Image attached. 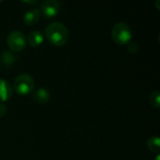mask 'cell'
<instances>
[{
	"instance_id": "1",
	"label": "cell",
	"mask_w": 160,
	"mask_h": 160,
	"mask_svg": "<svg viewBox=\"0 0 160 160\" xmlns=\"http://www.w3.org/2000/svg\"><path fill=\"white\" fill-rule=\"evenodd\" d=\"M45 37L51 44L60 47L68 42L69 32L63 23L53 22L45 28Z\"/></svg>"
},
{
	"instance_id": "2",
	"label": "cell",
	"mask_w": 160,
	"mask_h": 160,
	"mask_svg": "<svg viewBox=\"0 0 160 160\" xmlns=\"http://www.w3.org/2000/svg\"><path fill=\"white\" fill-rule=\"evenodd\" d=\"M112 38L117 45H126L132 38L131 28L124 22H117L112 29Z\"/></svg>"
},
{
	"instance_id": "3",
	"label": "cell",
	"mask_w": 160,
	"mask_h": 160,
	"mask_svg": "<svg viewBox=\"0 0 160 160\" xmlns=\"http://www.w3.org/2000/svg\"><path fill=\"white\" fill-rule=\"evenodd\" d=\"M35 87V81L33 77L27 73L18 75L13 82V88L19 95L25 96L30 94Z\"/></svg>"
},
{
	"instance_id": "4",
	"label": "cell",
	"mask_w": 160,
	"mask_h": 160,
	"mask_svg": "<svg viewBox=\"0 0 160 160\" xmlns=\"http://www.w3.org/2000/svg\"><path fill=\"white\" fill-rule=\"evenodd\" d=\"M7 43L11 51L17 52L24 49L26 45V38L21 31L13 30L8 35Z\"/></svg>"
},
{
	"instance_id": "5",
	"label": "cell",
	"mask_w": 160,
	"mask_h": 160,
	"mask_svg": "<svg viewBox=\"0 0 160 160\" xmlns=\"http://www.w3.org/2000/svg\"><path fill=\"white\" fill-rule=\"evenodd\" d=\"M38 10L46 18L54 17L60 10V3L56 0H44L40 3Z\"/></svg>"
},
{
	"instance_id": "6",
	"label": "cell",
	"mask_w": 160,
	"mask_h": 160,
	"mask_svg": "<svg viewBox=\"0 0 160 160\" xmlns=\"http://www.w3.org/2000/svg\"><path fill=\"white\" fill-rule=\"evenodd\" d=\"M40 18V12L38 10V8H29L27 9L24 14H23V22L26 24V25H34L36 24L38 20Z\"/></svg>"
},
{
	"instance_id": "7",
	"label": "cell",
	"mask_w": 160,
	"mask_h": 160,
	"mask_svg": "<svg viewBox=\"0 0 160 160\" xmlns=\"http://www.w3.org/2000/svg\"><path fill=\"white\" fill-rule=\"evenodd\" d=\"M12 96V87L9 82L0 78V103L8 101Z\"/></svg>"
},
{
	"instance_id": "8",
	"label": "cell",
	"mask_w": 160,
	"mask_h": 160,
	"mask_svg": "<svg viewBox=\"0 0 160 160\" xmlns=\"http://www.w3.org/2000/svg\"><path fill=\"white\" fill-rule=\"evenodd\" d=\"M43 40H44V36L38 30H35V31H32L31 33H29V35L27 36V38H26V42L31 47H34V48L40 46L42 44Z\"/></svg>"
},
{
	"instance_id": "9",
	"label": "cell",
	"mask_w": 160,
	"mask_h": 160,
	"mask_svg": "<svg viewBox=\"0 0 160 160\" xmlns=\"http://www.w3.org/2000/svg\"><path fill=\"white\" fill-rule=\"evenodd\" d=\"M50 92L46 88H38L33 95V99L38 103V104H43L46 103L50 99Z\"/></svg>"
},
{
	"instance_id": "10",
	"label": "cell",
	"mask_w": 160,
	"mask_h": 160,
	"mask_svg": "<svg viewBox=\"0 0 160 160\" xmlns=\"http://www.w3.org/2000/svg\"><path fill=\"white\" fill-rule=\"evenodd\" d=\"M147 147L148 149L153 152L156 153L158 155H159L160 152V140L158 136H153L151 138L148 139L147 141Z\"/></svg>"
},
{
	"instance_id": "11",
	"label": "cell",
	"mask_w": 160,
	"mask_h": 160,
	"mask_svg": "<svg viewBox=\"0 0 160 160\" xmlns=\"http://www.w3.org/2000/svg\"><path fill=\"white\" fill-rule=\"evenodd\" d=\"M159 100H160V94L158 91H155L151 94L150 96V102L153 107L156 109L159 108Z\"/></svg>"
},
{
	"instance_id": "12",
	"label": "cell",
	"mask_w": 160,
	"mask_h": 160,
	"mask_svg": "<svg viewBox=\"0 0 160 160\" xmlns=\"http://www.w3.org/2000/svg\"><path fill=\"white\" fill-rule=\"evenodd\" d=\"M2 59H3V62L7 65H11L14 60H15V57L11 54V53H8V52H4V53H2Z\"/></svg>"
},
{
	"instance_id": "13",
	"label": "cell",
	"mask_w": 160,
	"mask_h": 160,
	"mask_svg": "<svg viewBox=\"0 0 160 160\" xmlns=\"http://www.w3.org/2000/svg\"><path fill=\"white\" fill-rule=\"evenodd\" d=\"M8 110H7V107L6 105H4L3 103H0V118L5 116L6 113H7Z\"/></svg>"
},
{
	"instance_id": "14",
	"label": "cell",
	"mask_w": 160,
	"mask_h": 160,
	"mask_svg": "<svg viewBox=\"0 0 160 160\" xmlns=\"http://www.w3.org/2000/svg\"><path fill=\"white\" fill-rule=\"evenodd\" d=\"M23 3H25V4H35V3H37V1H23Z\"/></svg>"
},
{
	"instance_id": "15",
	"label": "cell",
	"mask_w": 160,
	"mask_h": 160,
	"mask_svg": "<svg viewBox=\"0 0 160 160\" xmlns=\"http://www.w3.org/2000/svg\"><path fill=\"white\" fill-rule=\"evenodd\" d=\"M158 3H159V0H157V8H158V9H159V7H158Z\"/></svg>"
},
{
	"instance_id": "16",
	"label": "cell",
	"mask_w": 160,
	"mask_h": 160,
	"mask_svg": "<svg viewBox=\"0 0 160 160\" xmlns=\"http://www.w3.org/2000/svg\"><path fill=\"white\" fill-rule=\"evenodd\" d=\"M155 160H160V156L159 155H158L157 157H156V159Z\"/></svg>"
}]
</instances>
